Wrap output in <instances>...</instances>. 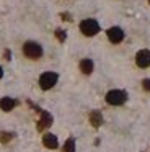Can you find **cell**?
Returning a JSON list of instances; mask_svg holds the SVG:
<instances>
[{
    "label": "cell",
    "instance_id": "1",
    "mask_svg": "<svg viewBox=\"0 0 150 152\" xmlns=\"http://www.w3.org/2000/svg\"><path fill=\"white\" fill-rule=\"evenodd\" d=\"M23 54L29 59H39L42 56V48L41 44L34 43V41H26L23 44Z\"/></svg>",
    "mask_w": 150,
    "mask_h": 152
},
{
    "label": "cell",
    "instance_id": "2",
    "mask_svg": "<svg viewBox=\"0 0 150 152\" xmlns=\"http://www.w3.org/2000/svg\"><path fill=\"white\" fill-rule=\"evenodd\" d=\"M80 31L85 34V36H95V34L100 31V25H98L96 20L93 18H87L80 23Z\"/></svg>",
    "mask_w": 150,
    "mask_h": 152
},
{
    "label": "cell",
    "instance_id": "3",
    "mask_svg": "<svg viewBox=\"0 0 150 152\" xmlns=\"http://www.w3.org/2000/svg\"><path fill=\"white\" fill-rule=\"evenodd\" d=\"M127 100V93L124 92V90H111V92L106 93V102L109 103V105H122V103H126Z\"/></svg>",
    "mask_w": 150,
    "mask_h": 152
},
{
    "label": "cell",
    "instance_id": "4",
    "mask_svg": "<svg viewBox=\"0 0 150 152\" xmlns=\"http://www.w3.org/2000/svg\"><path fill=\"white\" fill-rule=\"evenodd\" d=\"M57 79H59V75L55 72H44L39 77V87L42 90H49L57 83Z\"/></svg>",
    "mask_w": 150,
    "mask_h": 152
},
{
    "label": "cell",
    "instance_id": "5",
    "mask_svg": "<svg viewBox=\"0 0 150 152\" xmlns=\"http://www.w3.org/2000/svg\"><path fill=\"white\" fill-rule=\"evenodd\" d=\"M135 62L139 67H142V69H145V67L150 66V51L149 49H142L137 53L135 56Z\"/></svg>",
    "mask_w": 150,
    "mask_h": 152
},
{
    "label": "cell",
    "instance_id": "6",
    "mask_svg": "<svg viewBox=\"0 0 150 152\" xmlns=\"http://www.w3.org/2000/svg\"><path fill=\"white\" fill-rule=\"evenodd\" d=\"M106 34H108V39H109L111 43H121V41L124 39V31L121 30L119 26L109 28V30L106 31Z\"/></svg>",
    "mask_w": 150,
    "mask_h": 152
},
{
    "label": "cell",
    "instance_id": "7",
    "mask_svg": "<svg viewBox=\"0 0 150 152\" xmlns=\"http://www.w3.org/2000/svg\"><path fill=\"white\" fill-rule=\"evenodd\" d=\"M51 124H52V115L49 111L41 110V118H39V121H38V131H44V129H47Z\"/></svg>",
    "mask_w": 150,
    "mask_h": 152
},
{
    "label": "cell",
    "instance_id": "8",
    "mask_svg": "<svg viewBox=\"0 0 150 152\" xmlns=\"http://www.w3.org/2000/svg\"><path fill=\"white\" fill-rule=\"evenodd\" d=\"M42 144H44L47 149H57V145H59L57 136H54V134H44V136H42Z\"/></svg>",
    "mask_w": 150,
    "mask_h": 152
},
{
    "label": "cell",
    "instance_id": "9",
    "mask_svg": "<svg viewBox=\"0 0 150 152\" xmlns=\"http://www.w3.org/2000/svg\"><path fill=\"white\" fill-rule=\"evenodd\" d=\"M15 106H16V100L10 98V96H3V98L0 100V108H2L3 111H12Z\"/></svg>",
    "mask_w": 150,
    "mask_h": 152
},
{
    "label": "cell",
    "instance_id": "10",
    "mask_svg": "<svg viewBox=\"0 0 150 152\" xmlns=\"http://www.w3.org/2000/svg\"><path fill=\"white\" fill-rule=\"evenodd\" d=\"M90 123L93 128H100L101 123H103V116H101V111H98V110H93V111L90 113Z\"/></svg>",
    "mask_w": 150,
    "mask_h": 152
},
{
    "label": "cell",
    "instance_id": "11",
    "mask_svg": "<svg viewBox=\"0 0 150 152\" xmlns=\"http://www.w3.org/2000/svg\"><path fill=\"white\" fill-rule=\"evenodd\" d=\"M80 70L83 74H87V75H88V74H91V72H93V61H91V59H83L80 62Z\"/></svg>",
    "mask_w": 150,
    "mask_h": 152
},
{
    "label": "cell",
    "instance_id": "12",
    "mask_svg": "<svg viewBox=\"0 0 150 152\" xmlns=\"http://www.w3.org/2000/svg\"><path fill=\"white\" fill-rule=\"evenodd\" d=\"M62 152H75V139L74 137H68L67 141H65Z\"/></svg>",
    "mask_w": 150,
    "mask_h": 152
},
{
    "label": "cell",
    "instance_id": "13",
    "mask_svg": "<svg viewBox=\"0 0 150 152\" xmlns=\"http://www.w3.org/2000/svg\"><path fill=\"white\" fill-rule=\"evenodd\" d=\"M13 132H7V131H2L0 132V142H3V144H7V142H10L13 139Z\"/></svg>",
    "mask_w": 150,
    "mask_h": 152
},
{
    "label": "cell",
    "instance_id": "14",
    "mask_svg": "<svg viewBox=\"0 0 150 152\" xmlns=\"http://www.w3.org/2000/svg\"><path fill=\"white\" fill-rule=\"evenodd\" d=\"M55 38H57V39L60 41V43H64L65 38H67V34H65V31H64V30H60V28H59V30H55Z\"/></svg>",
    "mask_w": 150,
    "mask_h": 152
},
{
    "label": "cell",
    "instance_id": "15",
    "mask_svg": "<svg viewBox=\"0 0 150 152\" xmlns=\"http://www.w3.org/2000/svg\"><path fill=\"white\" fill-rule=\"evenodd\" d=\"M142 87H143V90H147V92H150V80L149 79H145L142 82Z\"/></svg>",
    "mask_w": 150,
    "mask_h": 152
},
{
    "label": "cell",
    "instance_id": "16",
    "mask_svg": "<svg viewBox=\"0 0 150 152\" xmlns=\"http://www.w3.org/2000/svg\"><path fill=\"white\" fill-rule=\"evenodd\" d=\"M60 17H62V20H67V21H70V20H72L70 15H68V13H62Z\"/></svg>",
    "mask_w": 150,
    "mask_h": 152
},
{
    "label": "cell",
    "instance_id": "17",
    "mask_svg": "<svg viewBox=\"0 0 150 152\" xmlns=\"http://www.w3.org/2000/svg\"><path fill=\"white\" fill-rule=\"evenodd\" d=\"M3 77V70H2V67H0V79Z\"/></svg>",
    "mask_w": 150,
    "mask_h": 152
},
{
    "label": "cell",
    "instance_id": "18",
    "mask_svg": "<svg viewBox=\"0 0 150 152\" xmlns=\"http://www.w3.org/2000/svg\"><path fill=\"white\" fill-rule=\"evenodd\" d=\"M149 2H150V0H149Z\"/></svg>",
    "mask_w": 150,
    "mask_h": 152
}]
</instances>
